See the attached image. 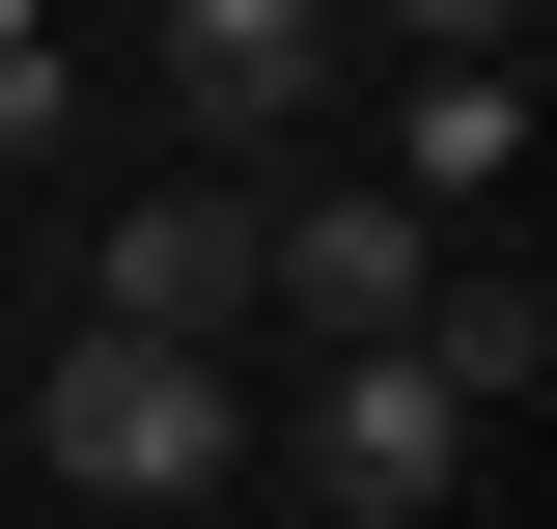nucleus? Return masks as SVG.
<instances>
[{"label":"nucleus","mask_w":557,"mask_h":529,"mask_svg":"<svg viewBox=\"0 0 557 529\" xmlns=\"http://www.w3.org/2000/svg\"><path fill=\"white\" fill-rule=\"evenodd\" d=\"M28 473H57V502H223V473H251V391H223V334H112L84 307L57 334V391H28Z\"/></svg>","instance_id":"obj_1"},{"label":"nucleus","mask_w":557,"mask_h":529,"mask_svg":"<svg viewBox=\"0 0 557 529\" xmlns=\"http://www.w3.org/2000/svg\"><path fill=\"white\" fill-rule=\"evenodd\" d=\"M278 473H307L335 529H391V502H474V391H446L418 334H335V391L278 418Z\"/></svg>","instance_id":"obj_2"},{"label":"nucleus","mask_w":557,"mask_h":529,"mask_svg":"<svg viewBox=\"0 0 557 529\" xmlns=\"http://www.w3.org/2000/svg\"><path fill=\"white\" fill-rule=\"evenodd\" d=\"M418 279H446V223L418 196H251V307L335 362V334H418Z\"/></svg>","instance_id":"obj_3"},{"label":"nucleus","mask_w":557,"mask_h":529,"mask_svg":"<svg viewBox=\"0 0 557 529\" xmlns=\"http://www.w3.org/2000/svg\"><path fill=\"white\" fill-rule=\"evenodd\" d=\"M168 112L196 139H307L335 112V0H168Z\"/></svg>","instance_id":"obj_4"},{"label":"nucleus","mask_w":557,"mask_h":529,"mask_svg":"<svg viewBox=\"0 0 557 529\" xmlns=\"http://www.w3.org/2000/svg\"><path fill=\"white\" fill-rule=\"evenodd\" d=\"M502 168H530V57H418L362 196H418V223H502Z\"/></svg>","instance_id":"obj_5"},{"label":"nucleus","mask_w":557,"mask_h":529,"mask_svg":"<svg viewBox=\"0 0 557 529\" xmlns=\"http://www.w3.org/2000/svg\"><path fill=\"white\" fill-rule=\"evenodd\" d=\"M84 307H112V334H251V196H139Z\"/></svg>","instance_id":"obj_6"},{"label":"nucleus","mask_w":557,"mask_h":529,"mask_svg":"<svg viewBox=\"0 0 557 529\" xmlns=\"http://www.w3.org/2000/svg\"><path fill=\"white\" fill-rule=\"evenodd\" d=\"M57 112H84V57H57V0H0V168H57Z\"/></svg>","instance_id":"obj_7"},{"label":"nucleus","mask_w":557,"mask_h":529,"mask_svg":"<svg viewBox=\"0 0 557 529\" xmlns=\"http://www.w3.org/2000/svg\"><path fill=\"white\" fill-rule=\"evenodd\" d=\"M391 28H418V57H530V0H391Z\"/></svg>","instance_id":"obj_8"},{"label":"nucleus","mask_w":557,"mask_h":529,"mask_svg":"<svg viewBox=\"0 0 557 529\" xmlns=\"http://www.w3.org/2000/svg\"><path fill=\"white\" fill-rule=\"evenodd\" d=\"M391 529H446V502H391Z\"/></svg>","instance_id":"obj_9"}]
</instances>
